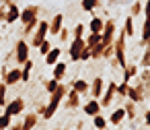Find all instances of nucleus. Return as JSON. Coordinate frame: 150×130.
Masks as SVG:
<instances>
[{
    "mask_svg": "<svg viewBox=\"0 0 150 130\" xmlns=\"http://www.w3.org/2000/svg\"><path fill=\"white\" fill-rule=\"evenodd\" d=\"M68 85H64V83H60L58 85V89L50 95V101L45 103V107H43V111H41V118L43 120H52L54 116H56V111H58V107L62 105V101L66 99V93H68Z\"/></svg>",
    "mask_w": 150,
    "mask_h": 130,
    "instance_id": "1",
    "label": "nucleus"
},
{
    "mask_svg": "<svg viewBox=\"0 0 150 130\" xmlns=\"http://www.w3.org/2000/svg\"><path fill=\"white\" fill-rule=\"evenodd\" d=\"M47 35H50V21H45V19H39V25H37V29L31 33L29 46L37 50V48L41 46V41H45V39H47Z\"/></svg>",
    "mask_w": 150,
    "mask_h": 130,
    "instance_id": "2",
    "label": "nucleus"
},
{
    "mask_svg": "<svg viewBox=\"0 0 150 130\" xmlns=\"http://www.w3.org/2000/svg\"><path fill=\"white\" fill-rule=\"evenodd\" d=\"M115 35H117V25H115V21H113V19L105 21V27H103V31H101V44H103V46H111V44L115 41Z\"/></svg>",
    "mask_w": 150,
    "mask_h": 130,
    "instance_id": "3",
    "label": "nucleus"
},
{
    "mask_svg": "<svg viewBox=\"0 0 150 130\" xmlns=\"http://www.w3.org/2000/svg\"><path fill=\"white\" fill-rule=\"evenodd\" d=\"M29 52H31L29 41L25 37L17 39V44H15V60H17V64H23L25 60H29Z\"/></svg>",
    "mask_w": 150,
    "mask_h": 130,
    "instance_id": "4",
    "label": "nucleus"
},
{
    "mask_svg": "<svg viewBox=\"0 0 150 130\" xmlns=\"http://www.w3.org/2000/svg\"><path fill=\"white\" fill-rule=\"evenodd\" d=\"M125 99H129V101H134V103H142V101L146 99V95H144V85H142L138 79H134V85H129Z\"/></svg>",
    "mask_w": 150,
    "mask_h": 130,
    "instance_id": "5",
    "label": "nucleus"
},
{
    "mask_svg": "<svg viewBox=\"0 0 150 130\" xmlns=\"http://www.w3.org/2000/svg\"><path fill=\"white\" fill-rule=\"evenodd\" d=\"M115 89H117V83H115V81H107L105 91H103V95H101V99H99V103H101L103 109H107V107L113 103V99L117 97V95H115Z\"/></svg>",
    "mask_w": 150,
    "mask_h": 130,
    "instance_id": "6",
    "label": "nucleus"
},
{
    "mask_svg": "<svg viewBox=\"0 0 150 130\" xmlns=\"http://www.w3.org/2000/svg\"><path fill=\"white\" fill-rule=\"evenodd\" d=\"M25 105H27V103H25L23 97H15V99H11V101L4 105V111H2V114H6V116H11V118H13V116H21V114L25 111Z\"/></svg>",
    "mask_w": 150,
    "mask_h": 130,
    "instance_id": "7",
    "label": "nucleus"
},
{
    "mask_svg": "<svg viewBox=\"0 0 150 130\" xmlns=\"http://www.w3.org/2000/svg\"><path fill=\"white\" fill-rule=\"evenodd\" d=\"M39 13H41V6H39V4H27L25 9H21L19 21H21L23 25H27V23H31L33 19H39Z\"/></svg>",
    "mask_w": 150,
    "mask_h": 130,
    "instance_id": "8",
    "label": "nucleus"
},
{
    "mask_svg": "<svg viewBox=\"0 0 150 130\" xmlns=\"http://www.w3.org/2000/svg\"><path fill=\"white\" fill-rule=\"evenodd\" d=\"M84 48H86L84 39H72V41H70V48H68L70 60H72V62H80V54H82Z\"/></svg>",
    "mask_w": 150,
    "mask_h": 130,
    "instance_id": "9",
    "label": "nucleus"
},
{
    "mask_svg": "<svg viewBox=\"0 0 150 130\" xmlns=\"http://www.w3.org/2000/svg\"><path fill=\"white\" fill-rule=\"evenodd\" d=\"M103 91H105V79H103V76H95V79L91 81V89H88L91 97H93V99H101Z\"/></svg>",
    "mask_w": 150,
    "mask_h": 130,
    "instance_id": "10",
    "label": "nucleus"
},
{
    "mask_svg": "<svg viewBox=\"0 0 150 130\" xmlns=\"http://www.w3.org/2000/svg\"><path fill=\"white\" fill-rule=\"evenodd\" d=\"M2 83H4L6 87L19 85V83H21V68H19V66H15V68H8V70H6V74L2 76Z\"/></svg>",
    "mask_w": 150,
    "mask_h": 130,
    "instance_id": "11",
    "label": "nucleus"
},
{
    "mask_svg": "<svg viewBox=\"0 0 150 130\" xmlns=\"http://www.w3.org/2000/svg\"><path fill=\"white\" fill-rule=\"evenodd\" d=\"M62 105H64L66 109H76V107H80V95H78L74 89H68L66 99L62 101Z\"/></svg>",
    "mask_w": 150,
    "mask_h": 130,
    "instance_id": "12",
    "label": "nucleus"
},
{
    "mask_svg": "<svg viewBox=\"0 0 150 130\" xmlns=\"http://www.w3.org/2000/svg\"><path fill=\"white\" fill-rule=\"evenodd\" d=\"M19 17H21V9L13 2H8V6H6V17H4V23L6 25H13V23H17L19 21Z\"/></svg>",
    "mask_w": 150,
    "mask_h": 130,
    "instance_id": "13",
    "label": "nucleus"
},
{
    "mask_svg": "<svg viewBox=\"0 0 150 130\" xmlns=\"http://www.w3.org/2000/svg\"><path fill=\"white\" fill-rule=\"evenodd\" d=\"M62 27H64V15L62 13H56L52 17V21H50V35L58 37V33L62 31Z\"/></svg>",
    "mask_w": 150,
    "mask_h": 130,
    "instance_id": "14",
    "label": "nucleus"
},
{
    "mask_svg": "<svg viewBox=\"0 0 150 130\" xmlns=\"http://www.w3.org/2000/svg\"><path fill=\"white\" fill-rule=\"evenodd\" d=\"M101 109H103V107H101L99 99H93V97H91V99H88V101L82 105L84 116H91V118H93V116H99V114H101Z\"/></svg>",
    "mask_w": 150,
    "mask_h": 130,
    "instance_id": "15",
    "label": "nucleus"
},
{
    "mask_svg": "<svg viewBox=\"0 0 150 130\" xmlns=\"http://www.w3.org/2000/svg\"><path fill=\"white\" fill-rule=\"evenodd\" d=\"M70 89H74V91L82 97V95H86V93H88L91 83H88V81H84V79H72V81H70Z\"/></svg>",
    "mask_w": 150,
    "mask_h": 130,
    "instance_id": "16",
    "label": "nucleus"
},
{
    "mask_svg": "<svg viewBox=\"0 0 150 130\" xmlns=\"http://www.w3.org/2000/svg\"><path fill=\"white\" fill-rule=\"evenodd\" d=\"M121 72H123V81H125V83H129V81H134V79L138 76L140 66H138V64H134V62H127V64L121 68Z\"/></svg>",
    "mask_w": 150,
    "mask_h": 130,
    "instance_id": "17",
    "label": "nucleus"
},
{
    "mask_svg": "<svg viewBox=\"0 0 150 130\" xmlns=\"http://www.w3.org/2000/svg\"><path fill=\"white\" fill-rule=\"evenodd\" d=\"M107 122H109V124H113V126H121V124L125 122V109H123V105L115 107V109H113V114L107 118Z\"/></svg>",
    "mask_w": 150,
    "mask_h": 130,
    "instance_id": "18",
    "label": "nucleus"
},
{
    "mask_svg": "<svg viewBox=\"0 0 150 130\" xmlns=\"http://www.w3.org/2000/svg\"><path fill=\"white\" fill-rule=\"evenodd\" d=\"M136 79L144 85V95H146V99H150V68H142Z\"/></svg>",
    "mask_w": 150,
    "mask_h": 130,
    "instance_id": "19",
    "label": "nucleus"
},
{
    "mask_svg": "<svg viewBox=\"0 0 150 130\" xmlns=\"http://www.w3.org/2000/svg\"><path fill=\"white\" fill-rule=\"evenodd\" d=\"M66 72H68V64L62 62V60H58V62L54 64V68H52V79H56V81H64Z\"/></svg>",
    "mask_w": 150,
    "mask_h": 130,
    "instance_id": "20",
    "label": "nucleus"
},
{
    "mask_svg": "<svg viewBox=\"0 0 150 130\" xmlns=\"http://www.w3.org/2000/svg\"><path fill=\"white\" fill-rule=\"evenodd\" d=\"M148 39H150V19H144L142 29H140V41H138V48H146Z\"/></svg>",
    "mask_w": 150,
    "mask_h": 130,
    "instance_id": "21",
    "label": "nucleus"
},
{
    "mask_svg": "<svg viewBox=\"0 0 150 130\" xmlns=\"http://www.w3.org/2000/svg\"><path fill=\"white\" fill-rule=\"evenodd\" d=\"M37 122H39V114H27L23 120H21V126H23V130H33L35 126H37Z\"/></svg>",
    "mask_w": 150,
    "mask_h": 130,
    "instance_id": "22",
    "label": "nucleus"
},
{
    "mask_svg": "<svg viewBox=\"0 0 150 130\" xmlns=\"http://www.w3.org/2000/svg\"><path fill=\"white\" fill-rule=\"evenodd\" d=\"M103 27H105V19L95 15V17H91V23H88V27H86V29H88L91 33H101V31H103Z\"/></svg>",
    "mask_w": 150,
    "mask_h": 130,
    "instance_id": "23",
    "label": "nucleus"
},
{
    "mask_svg": "<svg viewBox=\"0 0 150 130\" xmlns=\"http://www.w3.org/2000/svg\"><path fill=\"white\" fill-rule=\"evenodd\" d=\"M60 56H62V50H60L58 46H54V48L43 56V60H45V64H47V66H54V64L60 60Z\"/></svg>",
    "mask_w": 150,
    "mask_h": 130,
    "instance_id": "24",
    "label": "nucleus"
},
{
    "mask_svg": "<svg viewBox=\"0 0 150 130\" xmlns=\"http://www.w3.org/2000/svg\"><path fill=\"white\" fill-rule=\"evenodd\" d=\"M136 105H138V103H134V101H129V99H127V101H123L125 120H132V122H134V120L138 118V107H136Z\"/></svg>",
    "mask_w": 150,
    "mask_h": 130,
    "instance_id": "25",
    "label": "nucleus"
},
{
    "mask_svg": "<svg viewBox=\"0 0 150 130\" xmlns=\"http://www.w3.org/2000/svg\"><path fill=\"white\" fill-rule=\"evenodd\" d=\"M123 33H125V37H134L136 35V27H134V17H125L123 19V29H121Z\"/></svg>",
    "mask_w": 150,
    "mask_h": 130,
    "instance_id": "26",
    "label": "nucleus"
},
{
    "mask_svg": "<svg viewBox=\"0 0 150 130\" xmlns=\"http://www.w3.org/2000/svg\"><path fill=\"white\" fill-rule=\"evenodd\" d=\"M70 35H72V39H84V35H86V25H84V23H76V25L70 29Z\"/></svg>",
    "mask_w": 150,
    "mask_h": 130,
    "instance_id": "27",
    "label": "nucleus"
},
{
    "mask_svg": "<svg viewBox=\"0 0 150 130\" xmlns=\"http://www.w3.org/2000/svg\"><path fill=\"white\" fill-rule=\"evenodd\" d=\"M99 6H101V0H80V9L84 13H93Z\"/></svg>",
    "mask_w": 150,
    "mask_h": 130,
    "instance_id": "28",
    "label": "nucleus"
},
{
    "mask_svg": "<svg viewBox=\"0 0 150 130\" xmlns=\"http://www.w3.org/2000/svg\"><path fill=\"white\" fill-rule=\"evenodd\" d=\"M127 9H129V17H140L142 11H144V4L140 2V0H134V2H132Z\"/></svg>",
    "mask_w": 150,
    "mask_h": 130,
    "instance_id": "29",
    "label": "nucleus"
},
{
    "mask_svg": "<svg viewBox=\"0 0 150 130\" xmlns=\"http://www.w3.org/2000/svg\"><path fill=\"white\" fill-rule=\"evenodd\" d=\"M84 44L88 46V48H93V46H97V44H101V33H86L84 35Z\"/></svg>",
    "mask_w": 150,
    "mask_h": 130,
    "instance_id": "30",
    "label": "nucleus"
},
{
    "mask_svg": "<svg viewBox=\"0 0 150 130\" xmlns=\"http://www.w3.org/2000/svg\"><path fill=\"white\" fill-rule=\"evenodd\" d=\"M93 126H95V130H107V118L105 116H93Z\"/></svg>",
    "mask_w": 150,
    "mask_h": 130,
    "instance_id": "31",
    "label": "nucleus"
},
{
    "mask_svg": "<svg viewBox=\"0 0 150 130\" xmlns=\"http://www.w3.org/2000/svg\"><path fill=\"white\" fill-rule=\"evenodd\" d=\"M103 52H105V46L103 44H97L91 48V60H101L103 58Z\"/></svg>",
    "mask_w": 150,
    "mask_h": 130,
    "instance_id": "32",
    "label": "nucleus"
},
{
    "mask_svg": "<svg viewBox=\"0 0 150 130\" xmlns=\"http://www.w3.org/2000/svg\"><path fill=\"white\" fill-rule=\"evenodd\" d=\"M62 81H56V79H47V81H43V87H45V91L52 95L56 89H58V85H60Z\"/></svg>",
    "mask_w": 150,
    "mask_h": 130,
    "instance_id": "33",
    "label": "nucleus"
},
{
    "mask_svg": "<svg viewBox=\"0 0 150 130\" xmlns=\"http://www.w3.org/2000/svg\"><path fill=\"white\" fill-rule=\"evenodd\" d=\"M127 89H129V83H125V81H121V83H117V89H115V95H117V97H123V99H125V95H127Z\"/></svg>",
    "mask_w": 150,
    "mask_h": 130,
    "instance_id": "34",
    "label": "nucleus"
},
{
    "mask_svg": "<svg viewBox=\"0 0 150 130\" xmlns=\"http://www.w3.org/2000/svg\"><path fill=\"white\" fill-rule=\"evenodd\" d=\"M8 87L4 85V83H0V107H4L6 103H8Z\"/></svg>",
    "mask_w": 150,
    "mask_h": 130,
    "instance_id": "35",
    "label": "nucleus"
},
{
    "mask_svg": "<svg viewBox=\"0 0 150 130\" xmlns=\"http://www.w3.org/2000/svg\"><path fill=\"white\" fill-rule=\"evenodd\" d=\"M11 124H13V118H11V116H6V114L0 116V130H8Z\"/></svg>",
    "mask_w": 150,
    "mask_h": 130,
    "instance_id": "36",
    "label": "nucleus"
},
{
    "mask_svg": "<svg viewBox=\"0 0 150 130\" xmlns=\"http://www.w3.org/2000/svg\"><path fill=\"white\" fill-rule=\"evenodd\" d=\"M52 48H54V46H52V41H50V39H45V41H41V46L37 48V52H39L41 56H45V54H47Z\"/></svg>",
    "mask_w": 150,
    "mask_h": 130,
    "instance_id": "37",
    "label": "nucleus"
},
{
    "mask_svg": "<svg viewBox=\"0 0 150 130\" xmlns=\"http://www.w3.org/2000/svg\"><path fill=\"white\" fill-rule=\"evenodd\" d=\"M58 39H60V41H70V39H72L70 29H68V27H62V31L58 33Z\"/></svg>",
    "mask_w": 150,
    "mask_h": 130,
    "instance_id": "38",
    "label": "nucleus"
},
{
    "mask_svg": "<svg viewBox=\"0 0 150 130\" xmlns=\"http://www.w3.org/2000/svg\"><path fill=\"white\" fill-rule=\"evenodd\" d=\"M11 0H4L2 6H0V23H4V17H6V6H8Z\"/></svg>",
    "mask_w": 150,
    "mask_h": 130,
    "instance_id": "39",
    "label": "nucleus"
},
{
    "mask_svg": "<svg viewBox=\"0 0 150 130\" xmlns=\"http://www.w3.org/2000/svg\"><path fill=\"white\" fill-rule=\"evenodd\" d=\"M91 60V48L86 46L84 50H82V54H80V62H88Z\"/></svg>",
    "mask_w": 150,
    "mask_h": 130,
    "instance_id": "40",
    "label": "nucleus"
},
{
    "mask_svg": "<svg viewBox=\"0 0 150 130\" xmlns=\"http://www.w3.org/2000/svg\"><path fill=\"white\" fill-rule=\"evenodd\" d=\"M21 66H23V70H27V72H31V70H33V66H35V64H33V60H31V58H29V60H25V62H23V64H21Z\"/></svg>",
    "mask_w": 150,
    "mask_h": 130,
    "instance_id": "41",
    "label": "nucleus"
},
{
    "mask_svg": "<svg viewBox=\"0 0 150 130\" xmlns=\"http://www.w3.org/2000/svg\"><path fill=\"white\" fill-rule=\"evenodd\" d=\"M29 81H31V72H27V70L21 68V83H29Z\"/></svg>",
    "mask_w": 150,
    "mask_h": 130,
    "instance_id": "42",
    "label": "nucleus"
},
{
    "mask_svg": "<svg viewBox=\"0 0 150 130\" xmlns=\"http://www.w3.org/2000/svg\"><path fill=\"white\" fill-rule=\"evenodd\" d=\"M144 19H150V0H146V2H144Z\"/></svg>",
    "mask_w": 150,
    "mask_h": 130,
    "instance_id": "43",
    "label": "nucleus"
},
{
    "mask_svg": "<svg viewBox=\"0 0 150 130\" xmlns=\"http://www.w3.org/2000/svg\"><path fill=\"white\" fill-rule=\"evenodd\" d=\"M144 124L148 126V130H150V109H146L144 111Z\"/></svg>",
    "mask_w": 150,
    "mask_h": 130,
    "instance_id": "44",
    "label": "nucleus"
},
{
    "mask_svg": "<svg viewBox=\"0 0 150 130\" xmlns=\"http://www.w3.org/2000/svg\"><path fill=\"white\" fill-rule=\"evenodd\" d=\"M134 2V0H117V4H121V6H129Z\"/></svg>",
    "mask_w": 150,
    "mask_h": 130,
    "instance_id": "45",
    "label": "nucleus"
},
{
    "mask_svg": "<svg viewBox=\"0 0 150 130\" xmlns=\"http://www.w3.org/2000/svg\"><path fill=\"white\" fill-rule=\"evenodd\" d=\"M8 130H23V126H21V122H17V124H11Z\"/></svg>",
    "mask_w": 150,
    "mask_h": 130,
    "instance_id": "46",
    "label": "nucleus"
},
{
    "mask_svg": "<svg viewBox=\"0 0 150 130\" xmlns=\"http://www.w3.org/2000/svg\"><path fill=\"white\" fill-rule=\"evenodd\" d=\"M0 83H2V72H0Z\"/></svg>",
    "mask_w": 150,
    "mask_h": 130,
    "instance_id": "47",
    "label": "nucleus"
},
{
    "mask_svg": "<svg viewBox=\"0 0 150 130\" xmlns=\"http://www.w3.org/2000/svg\"><path fill=\"white\" fill-rule=\"evenodd\" d=\"M115 130H121V128H115Z\"/></svg>",
    "mask_w": 150,
    "mask_h": 130,
    "instance_id": "48",
    "label": "nucleus"
},
{
    "mask_svg": "<svg viewBox=\"0 0 150 130\" xmlns=\"http://www.w3.org/2000/svg\"><path fill=\"white\" fill-rule=\"evenodd\" d=\"M56 130H58V128H56Z\"/></svg>",
    "mask_w": 150,
    "mask_h": 130,
    "instance_id": "49",
    "label": "nucleus"
}]
</instances>
